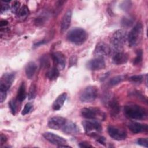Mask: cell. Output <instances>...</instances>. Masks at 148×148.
Wrapping results in <instances>:
<instances>
[{"label":"cell","instance_id":"obj_12","mask_svg":"<svg viewBox=\"0 0 148 148\" xmlns=\"http://www.w3.org/2000/svg\"><path fill=\"white\" fill-rule=\"evenodd\" d=\"M110 51L111 49L109 45L104 42H101L97 45L94 50V54L97 57L103 58L104 56L109 55Z\"/></svg>","mask_w":148,"mask_h":148},{"label":"cell","instance_id":"obj_40","mask_svg":"<svg viewBox=\"0 0 148 148\" xmlns=\"http://www.w3.org/2000/svg\"><path fill=\"white\" fill-rule=\"evenodd\" d=\"M0 140H1V145H2V144L5 143L6 142V140H7V138H6V137L4 135H3L2 134H1V139H0Z\"/></svg>","mask_w":148,"mask_h":148},{"label":"cell","instance_id":"obj_6","mask_svg":"<svg viewBox=\"0 0 148 148\" xmlns=\"http://www.w3.org/2000/svg\"><path fill=\"white\" fill-rule=\"evenodd\" d=\"M142 31V25L140 23H138L131 29L127 35V40L130 47L135 46L139 41Z\"/></svg>","mask_w":148,"mask_h":148},{"label":"cell","instance_id":"obj_1","mask_svg":"<svg viewBox=\"0 0 148 148\" xmlns=\"http://www.w3.org/2000/svg\"><path fill=\"white\" fill-rule=\"evenodd\" d=\"M124 115L128 119L133 120H142L146 118L147 113L146 110L138 105L129 104L124 108Z\"/></svg>","mask_w":148,"mask_h":148},{"label":"cell","instance_id":"obj_17","mask_svg":"<svg viewBox=\"0 0 148 148\" xmlns=\"http://www.w3.org/2000/svg\"><path fill=\"white\" fill-rule=\"evenodd\" d=\"M72 19V11L68 9L64 14L61 22V30L62 32L65 31L70 26Z\"/></svg>","mask_w":148,"mask_h":148},{"label":"cell","instance_id":"obj_9","mask_svg":"<svg viewBox=\"0 0 148 148\" xmlns=\"http://www.w3.org/2000/svg\"><path fill=\"white\" fill-rule=\"evenodd\" d=\"M14 73H6L2 75L0 81V91H8L14 80Z\"/></svg>","mask_w":148,"mask_h":148},{"label":"cell","instance_id":"obj_37","mask_svg":"<svg viewBox=\"0 0 148 148\" xmlns=\"http://www.w3.org/2000/svg\"><path fill=\"white\" fill-rule=\"evenodd\" d=\"M79 147H83V148H89V147H92V146L90 145V143L86 142H80L79 145Z\"/></svg>","mask_w":148,"mask_h":148},{"label":"cell","instance_id":"obj_30","mask_svg":"<svg viewBox=\"0 0 148 148\" xmlns=\"http://www.w3.org/2000/svg\"><path fill=\"white\" fill-rule=\"evenodd\" d=\"M9 106L10 108L12 113L13 115H14L16 114V108H17V105H16V101L14 99H11L9 102Z\"/></svg>","mask_w":148,"mask_h":148},{"label":"cell","instance_id":"obj_13","mask_svg":"<svg viewBox=\"0 0 148 148\" xmlns=\"http://www.w3.org/2000/svg\"><path fill=\"white\" fill-rule=\"evenodd\" d=\"M66 121L65 119L62 117H53L49 120L47 123V126L51 129L58 130L62 129Z\"/></svg>","mask_w":148,"mask_h":148},{"label":"cell","instance_id":"obj_19","mask_svg":"<svg viewBox=\"0 0 148 148\" xmlns=\"http://www.w3.org/2000/svg\"><path fill=\"white\" fill-rule=\"evenodd\" d=\"M128 55L122 51H119L113 55L112 61L116 65H121L126 63L128 61Z\"/></svg>","mask_w":148,"mask_h":148},{"label":"cell","instance_id":"obj_25","mask_svg":"<svg viewBox=\"0 0 148 148\" xmlns=\"http://www.w3.org/2000/svg\"><path fill=\"white\" fill-rule=\"evenodd\" d=\"M29 11L26 5H23L18 11L17 16L20 18H25L29 14Z\"/></svg>","mask_w":148,"mask_h":148},{"label":"cell","instance_id":"obj_5","mask_svg":"<svg viewBox=\"0 0 148 148\" xmlns=\"http://www.w3.org/2000/svg\"><path fill=\"white\" fill-rule=\"evenodd\" d=\"M98 95V89L96 87L89 86L85 87L80 92L79 99L82 102L89 103L93 102Z\"/></svg>","mask_w":148,"mask_h":148},{"label":"cell","instance_id":"obj_34","mask_svg":"<svg viewBox=\"0 0 148 148\" xmlns=\"http://www.w3.org/2000/svg\"><path fill=\"white\" fill-rule=\"evenodd\" d=\"M132 23L133 21L130 18L125 17L122 20V24H123L124 26H131V25L132 24Z\"/></svg>","mask_w":148,"mask_h":148},{"label":"cell","instance_id":"obj_8","mask_svg":"<svg viewBox=\"0 0 148 148\" xmlns=\"http://www.w3.org/2000/svg\"><path fill=\"white\" fill-rule=\"evenodd\" d=\"M108 132L111 138L116 140H123L127 137V132L125 130L113 125L108 127Z\"/></svg>","mask_w":148,"mask_h":148},{"label":"cell","instance_id":"obj_38","mask_svg":"<svg viewBox=\"0 0 148 148\" xmlns=\"http://www.w3.org/2000/svg\"><path fill=\"white\" fill-rule=\"evenodd\" d=\"M76 61H77V58L75 56H73L71 57V59H70V61H69V65H70V66H72V65H74V64H76Z\"/></svg>","mask_w":148,"mask_h":148},{"label":"cell","instance_id":"obj_35","mask_svg":"<svg viewBox=\"0 0 148 148\" xmlns=\"http://www.w3.org/2000/svg\"><path fill=\"white\" fill-rule=\"evenodd\" d=\"M8 9H9V5L7 3H5V4H2L1 5V13L2 14L3 13L6 12Z\"/></svg>","mask_w":148,"mask_h":148},{"label":"cell","instance_id":"obj_27","mask_svg":"<svg viewBox=\"0 0 148 148\" xmlns=\"http://www.w3.org/2000/svg\"><path fill=\"white\" fill-rule=\"evenodd\" d=\"M36 94V86L34 84H32L29 87V92H28V99H33L35 98Z\"/></svg>","mask_w":148,"mask_h":148},{"label":"cell","instance_id":"obj_7","mask_svg":"<svg viewBox=\"0 0 148 148\" xmlns=\"http://www.w3.org/2000/svg\"><path fill=\"white\" fill-rule=\"evenodd\" d=\"M103 101L107 105L110 115L113 117L117 116L120 110V105L117 100L112 97L111 95L107 94L103 97Z\"/></svg>","mask_w":148,"mask_h":148},{"label":"cell","instance_id":"obj_2","mask_svg":"<svg viewBox=\"0 0 148 148\" xmlns=\"http://www.w3.org/2000/svg\"><path fill=\"white\" fill-rule=\"evenodd\" d=\"M66 38L70 42L76 45H80L86 40L87 34L83 28L76 27L67 33Z\"/></svg>","mask_w":148,"mask_h":148},{"label":"cell","instance_id":"obj_36","mask_svg":"<svg viewBox=\"0 0 148 148\" xmlns=\"http://www.w3.org/2000/svg\"><path fill=\"white\" fill-rule=\"evenodd\" d=\"M6 95H7L6 91H0V101L1 103H2L6 99Z\"/></svg>","mask_w":148,"mask_h":148},{"label":"cell","instance_id":"obj_14","mask_svg":"<svg viewBox=\"0 0 148 148\" xmlns=\"http://www.w3.org/2000/svg\"><path fill=\"white\" fill-rule=\"evenodd\" d=\"M88 69L92 71L101 70L105 67V62L102 57H96L89 61L87 64Z\"/></svg>","mask_w":148,"mask_h":148},{"label":"cell","instance_id":"obj_28","mask_svg":"<svg viewBox=\"0 0 148 148\" xmlns=\"http://www.w3.org/2000/svg\"><path fill=\"white\" fill-rule=\"evenodd\" d=\"M20 3L18 1H15L11 7V11L13 14H17L18 13V11L20 9Z\"/></svg>","mask_w":148,"mask_h":148},{"label":"cell","instance_id":"obj_15","mask_svg":"<svg viewBox=\"0 0 148 148\" xmlns=\"http://www.w3.org/2000/svg\"><path fill=\"white\" fill-rule=\"evenodd\" d=\"M51 57L53 61L56 65V67L58 69L62 70L65 68L66 64V60L64 55L61 52L56 51L52 54Z\"/></svg>","mask_w":148,"mask_h":148},{"label":"cell","instance_id":"obj_32","mask_svg":"<svg viewBox=\"0 0 148 148\" xmlns=\"http://www.w3.org/2000/svg\"><path fill=\"white\" fill-rule=\"evenodd\" d=\"M32 104L31 103H27L25 106L24 109H23L21 112V114L22 115H25L30 112V111L32 109Z\"/></svg>","mask_w":148,"mask_h":148},{"label":"cell","instance_id":"obj_31","mask_svg":"<svg viewBox=\"0 0 148 148\" xmlns=\"http://www.w3.org/2000/svg\"><path fill=\"white\" fill-rule=\"evenodd\" d=\"M40 64L41 66L43 68H48L49 66H50L49 59L47 56H43L42 57H41Z\"/></svg>","mask_w":148,"mask_h":148},{"label":"cell","instance_id":"obj_22","mask_svg":"<svg viewBox=\"0 0 148 148\" xmlns=\"http://www.w3.org/2000/svg\"><path fill=\"white\" fill-rule=\"evenodd\" d=\"M26 98V89L24 82H22L20 84L17 94V99L20 102H23Z\"/></svg>","mask_w":148,"mask_h":148},{"label":"cell","instance_id":"obj_39","mask_svg":"<svg viewBox=\"0 0 148 148\" xmlns=\"http://www.w3.org/2000/svg\"><path fill=\"white\" fill-rule=\"evenodd\" d=\"M97 141L102 145H105V138H103L102 136H98Z\"/></svg>","mask_w":148,"mask_h":148},{"label":"cell","instance_id":"obj_10","mask_svg":"<svg viewBox=\"0 0 148 148\" xmlns=\"http://www.w3.org/2000/svg\"><path fill=\"white\" fill-rule=\"evenodd\" d=\"M43 136L50 143L57 145L58 147L66 143V140L64 138L52 132H45L43 134Z\"/></svg>","mask_w":148,"mask_h":148},{"label":"cell","instance_id":"obj_4","mask_svg":"<svg viewBox=\"0 0 148 148\" xmlns=\"http://www.w3.org/2000/svg\"><path fill=\"white\" fill-rule=\"evenodd\" d=\"M82 125L86 133L91 136H97L98 134L102 129L101 124L94 119H88L83 121Z\"/></svg>","mask_w":148,"mask_h":148},{"label":"cell","instance_id":"obj_16","mask_svg":"<svg viewBox=\"0 0 148 148\" xmlns=\"http://www.w3.org/2000/svg\"><path fill=\"white\" fill-rule=\"evenodd\" d=\"M128 128L133 134H138L147 131V124H143L135 121L129 123Z\"/></svg>","mask_w":148,"mask_h":148},{"label":"cell","instance_id":"obj_41","mask_svg":"<svg viewBox=\"0 0 148 148\" xmlns=\"http://www.w3.org/2000/svg\"><path fill=\"white\" fill-rule=\"evenodd\" d=\"M8 24V22L6 20H2L0 21V27H1V28H2V27H5Z\"/></svg>","mask_w":148,"mask_h":148},{"label":"cell","instance_id":"obj_21","mask_svg":"<svg viewBox=\"0 0 148 148\" xmlns=\"http://www.w3.org/2000/svg\"><path fill=\"white\" fill-rule=\"evenodd\" d=\"M36 69H37L36 64L33 61L29 62L27 64L25 68V74L27 77L28 79H31L34 76Z\"/></svg>","mask_w":148,"mask_h":148},{"label":"cell","instance_id":"obj_11","mask_svg":"<svg viewBox=\"0 0 148 148\" xmlns=\"http://www.w3.org/2000/svg\"><path fill=\"white\" fill-rule=\"evenodd\" d=\"M80 113L82 117L87 119H97L102 116L101 110L96 108H84L81 109Z\"/></svg>","mask_w":148,"mask_h":148},{"label":"cell","instance_id":"obj_18","mask_svg":"<svg viewBox=\"0 0 148 148\" xmlns=\"http://www.w3.org/2000/svg\"><path fill=\"white\" fill-rule=\"evenodd\" d=\"M62 130L68 135H75L79 131L77 125L72 121H66L62 128Z\"/></svg>","mask_w":148,"mask_h":148},{"label":"cell","instance_id":"obj_3","mask_svg":"<svg viewBox=\"0 0 148 148\" xmlns=\"http://www.w3.org/2000/svg\"><path fill=\"white\" fill-rule=\"evenodd\" d=\"M127 40V34L123 29H119L115 31L110 39V43L114 50L120 51Z\"/></svg>","mask_w":148,"mask_h":148},{"label":"cell","instance_id":"obj_26","mask_svg":"<svg viewBox=\"0 0 148 148\" xmlns=\"http://www.w3.org/2000/svg\"><path fill=\"white\" fill-rule=\"evenodd\" d=\"M144 80V76L142 75H134L129 77V81L133 83H140Z\"/></svg>","mask_w":148,"mask_h":148},{"label":"cell","instance_id":"obj_24","mask_svg":"<svg viewBox=\"0 0 148 148\" xmlns=\"http://www.w3.org/2000/svg\"><path fill=\"white\" fill-rule=\"evenodd\" d=\"M125 78V76L124 75H118L116 76L113 77H112L109 82V84L111 86H114L116 85H117L118 84L121 83Z\"/></svg>","mask_w":148,"mask_h":148},{"label":"cell","instance_id":"obj_20","mask_svg":"<svg viewBox=\"0 0 148 148\" xmlns=\"http://www.w3.org/2000/svg\"><path fill=\"white\" fill-rule=\"evenodd\" d=\"M66 97L67 94L65 92H63L61 94H60L53 102L52 105L53 109L54 110H60L63 106L65 101H66Z\"/></svg>","mask_w":148,"mask_h":148},{"label":"cell","instance_id":"obj_33","mask_svg":"<svg viewBox=\"0 0 148 148\" xmlns=\"http://www.w3.org/2000/svg\"><path fill=\"white\" fill-rule=\"evenodd\" d=\"M136 143L145 147H148V140L147 138H139L136 140Z\"/></svg>","mask_w":148,"mask_h":148},{"label":"cell","instance_id":"obj_29","mask_svg":"<svg viewBox=\"0 0 148 148\" xmlns=\"http://www.w3.org/2000/svg\"><path fill=\"white\" fill-rule=\"evenodd\" d=\"M142 56H143L142 51L141 50H138L136 52V56L134 60V64L136 65L139 64L142 60Z\"/></svg>","mask_w":148,"mask_h":148},{"label":"cell","instance_id":"obj_23","mask_svg":"<svg viewBox=\"0 0 148 148\" xmlns=\"http://www.w3.org/2000/svg\"><path fill=\"white\" fill-rule=\"evenodd\" d=\"M60 73L59 70L56 66L51 68L46 73L47 77L50 80H54L58 78Z\"/></svg>","mask_w":148,"mask_h":148}]
</instances>
